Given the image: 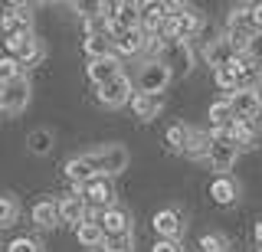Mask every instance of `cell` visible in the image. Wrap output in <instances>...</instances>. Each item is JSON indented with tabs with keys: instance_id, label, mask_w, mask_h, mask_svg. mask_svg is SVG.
Wrapping results in <instances>:
<instances>
[{
	"instance_id": "38",
	"label": "cell",
	"mask_w": 262,
	"mask_h": 252,
	"mask_svg": "<svg viewBox=\"0 0 262 252\" xmlns=\"http://www.w3.org/2000/svg\"><path fill=\"white\" fill-rule=\"evenodd\" d=\"M259 252H262V249H259Z\"/></svg>"
},
{
	"instance_id": "25",
	"label": "cell",
	"mask_w": 262,
	"mask_h": 252,
	"mask_svg": "<svg viewBox=\"0 0 262 252\" xmlns=\"http://www.w3.org/2000/svg\"><path fill=\"white\" fill-rule=\"evenodd\" d=\"M187 134H190V125H184V121H174V125H170L167 131H164V141H167V151H174V154H184Z\"/></svg>"
},
{
	"instance_id": "15",
	"label": "cell",
	"mask_w": 262,
	"mask_h": 252,
	"mask_svg": "<svg viewBox=\"0 0 262 252\" xmlns=\"http://www.w3.org/2000/svg\"><path fill=\"white\" fill-rule=\"evenodd\" d=\"M233 144L239 151H256L262 148V131L256 121H233Z\"/></svg>"
},
{
	"instance_id": "5",
	"label": "cell",
	"mask_w": 262,
	"mask_h": 252,
	"mask_svg": "<svg viewBox=\"0 0 262 252\" xmlns=\"http://www.w3.org/2000/svg\"><path fill=\"white\" fill-rule=\"evenodd\" d=\"M30 99H33V85H30V79L23 76V79H16V82L0 88V111H4V115H20L30 105Z\"/></svg>"
},
{
	"instance_id": "33",
	"label": "cell",
	"mask_w": 262,
	"mask_h": 252,
	"mask_svg": "<svg viewBox=\"0 0 262 252\" xmlns=\"http://www.w3.org/2000/svg\"><path fill=\"white\" fill-rule=\"evenodd\" d=\"M27 144H30L33 154H46L49 148H53V134H49V131H33L27 138Z\"/></svg>"
},
{
	"instance_id": "34",
	"label": "cell",
	"mask_w": 262,
	"mask_h": 252,
	"mask_svg": "<svg viewBox=\"0 0 262 252\" xmlns=\"http://www.w3.org/2000/svg\"><path fill=\"white\" fill-rule=\"evenodd\" d=\"M151 252H184V246H180L177 239H158L151 246Z\"/></svg>"
},
{
	"instance_id": "30",
	"label": "cell",
	"mask_w": 262,
	"mask_h": 252,
	"mask_svg": "<svg viewBox=\"0 0 262 252\" xmlns=\"http://www.w3.org/2000/svg\"><path fill=\"white\" fill-rule=\"evenodd\" d=\"M200 252H229V239L223 233H207L200 236Z\"/></svg>"
},
{
	"instance_id": "7",
	"label": "cell",
	"mask_w": 262,
	"mask_h": 252,
	"mask_svg": "<svg viewBox=\"0 0 262 252\" xmlns=\"http://www.w3.org/2000/svg\"><path fill=\"white\" fill-rule=\"evenodd\" d=\"M121 72H125V69H121V59L115 53L98 56V59H89L85 62V76H89V82H92L95 88L105 85V82H112V79H118Z\"/></svg>"
},
{
	"instance_id": "35",
	"label": "cell",
	"mask_w": 262,
	"mask_h": 252,
	"mask_svg": "<svg viewBox=\"0 0 262 252\" xmlns=\"http://www.w3.org/2000/svg\"><path fill=\"white\" fill-rule=\"evenodd\" d=\"M252 23L256 30H262V4H252Z\"/></svg>"
},
{
	"instance_id": "3",
	"label": "cell",
	"mask_w": 262,
	"mask_h": 252,
	"mask_svg": "<svg viewBox=\"0 0 262 252\" xmlns=\"http://www.w3.org/2000/svg\"><path fill=\"white\" fill-rule=\"evenodd\" d=\"M4 43H7V53H10L13 59L23 66V69H27V66H36V62L46 56V46H43V39H36V33L7 36Z\"/></svg>"
},
{
	"instance_id": "13",
	"label": "cell",
	"mask_w": 262,
	"mask_h": 252,
	"mask_svg": "<svg viewBox=\"0 0 262 252\" xmlns=\"http://www.w3.org/2000/svg\"><path fill=\"white\" fill-rule=\"evenodd\" d=\"M98 226H102L105 236H125V233H131V213L112 203L108 210H102V216H98Z\"/></svg>"
},
{
	"instance_id": "14",
	"label": "cell",
	"mask_w": 262,
	"mask_h": 252,
	"mask_svg": "<svg viewBox=\"0 0 262 252\" xmlns=\"http://www.w3.org/2000/svg\"><path fill=\"white\" fill-rule=\"evenodd\" d=\"M112 46H115V56H138L144 50V30L141 27H128V30H121L118 36L112 39Z\"/></svg>"
},
{
	"instance_id": "22",
	"label": "cell",
	"mask_w": 262,
	"mask_h": 252,
	"mask_svg": "<svg viewBox=\"0 0 262 252\" xmlns=\"http://www.w3.org/2000/svg\"><path fill=\"white\" fill-rule=\"evenodd\" d=\"M76 239H79L82 249H102L105 233H102V226H98V219H85L82 226H76Z\"/></svg>"
},
{
	"instance_id": "26",
	"label": "cell",
	"mask_w": 262,
	"mask_h": 252,
	"mask_svg": "<svg viewBox=\"0 0 262 252\" xmlns=\"http://www.w3.org/2000/svg\"><path fill=\"white\" fill-rule=\"evenodd\" d=\"M27 72H23V66L13 59V56H0V88L16 82V79H23Z\"/></svg>"
},
{
	"instance_id": "21",
	"label": "cell",
	"mask_w": 262,
	"mask_h": 252,
	"mask_svg": "<svg viewBox=\"0 0 262 252\" xmlns=\"http://www.w3.org/2000/svg\"><path fill=\"white\" fill-rule=\"evenodd\" d=\"M213 148V141H210V131H200V128H190V134H187V144H184V154L190 161H200V157H207Z\"/></svg>"
},
{
	"instance_id": "31",
	"label": "cell",
	"mask_w": 262,
	"mask_h": 252,
	"mask_svg": "<svg viewBox=\"0 0 262 252\" xmlns=\"http://www.w3.org/2000/svg\"><path fill=\"white\" fill-rule=\"evenodd\" d=\"M213 79H216V85L223 88L226 95H233L236 88H239V76H236V72H229V69H213ZM223 95V99H226Z\"/></svg>"
},
{
	"instance_id": "4",
	"label": "cell",
	"mask_w": 262,
	"mask_h": 252,
	"mask_svg": "<svg viewBox=\"0 0 262 252\" xmlns=\"http://www.w3.org/2000/svg\"><path fill=\"white\" fill-rule=\"evenodd\" d=\"M98 102L105 105V108H121V105L131 102V95H135V79L128 76V72H121L118 79H112V82L98 85Z\"/></svg>"
},
{
	"instance_id": "32",
	"label": "cell",
	"mask_w": 262,
	"mask_h": 252,
	"mask_svg": "<svg viewBox=\"0 0 262 252\" xmlns=\"http://www.w3.org/2000/svg\"><path fill=\"white\" fill-rule=\"evenodd\" d=\"M7 252H43V242L33 239V236H16L10 246H7Z\"/></svg>"
},
{
	"instance_id": "6",
	"label": "cell",
	"mask_w": 262,
	"mask_h": 252,
	"mask_svg": "<svg viewBox=\"0 0 262 252\" xmlns=\"http://www.w3.org/2000/svg\"><path fill=\"white\" fill-rule=\"evenodd\" d=\"M0 27H4L7 36L33 33V7H27V4H7L4 17H0Z\"/></svg>"
},
{
	"instance_id": "10",
	"label": "cell",
	"mask_w": 262,
	"mask_h": 252,
	"mask_svg": "<svg viewBox=\"0 0 262 252\" xmlns=\"http://www.w3.org/2000/svg\"><path fill=\"white\" fill-rule=\"evenodd\" d=\"M239 148H236L233 141H213V148L207 154V161H210V167L216 170V177H226L229 170H233V164L239 161Z\"/></svg>"
},
{
	"instance_id": "24",
	"label": "cell",
	"mask_w": 262,
	"mask_h": 252,
	"mask_svg": "<svg viewBox=\"0 0 262 252\" xmlns=\"http://www.w3.org/2000/svg\"><path fill=\"white\" fill-rule=\"evenodd\" d=\"M82 50H85L89 59H98V56H108V53H115V46H112L108 33H92V36H85V39H82Z\"/></svg>"
},
{
	"instance_id": "29",
	"label": "cell",
	"mask_w": 262,
	"mask_h": 252,
	"mask_svg": "<svg viewBox=\"0 0 262 252\" xmlns=\"http://www.w3.org/2000/svg\"><path fill=\"white\" fill-rule=\"evenodd\" d=\"M102 252H135V236H131V233H125V236H105Z\"/></svg>"
},
{
	"instance_id": "8",
	"label": "cell",
	"mask_w": 262,
	"mask_h": 252,
	"mask_svg": "<svg viewBox=\"0 0 262 252\" xmlns=\"http://www.w3.org/2000/svg\"><path fill=\"white\" fill-rule=\"evenodd\" d=\"M229 111H233V121H256V115L262 111V102L252 88H236L233 95H226Z\"/></svg>"
},
{
	"instance_id": "28",
	"label": "cell",
	"mask_w": 262,
	"mask_h": 252,
	"mask_svg": "<svg viewBox=\"0 0 262 252\" xmlns=\"http://www.w3.org/2000/svg\"><path fill=\"white\" fill-rule=\"evenodd\" d=\"M207 118H210V125H213V128H220V125H229V121H233V111H229V102H226V99L213 102L210 108H207Z\"/></svg>"
},
{
	"instance_id": "2",
	"label": "cell",
	"mask_w": 262,
	"mask_h": 252,
	"mask_svg": "<svg viewBox=\"0 0 262 252\" xmlns=\"http://www.w3.org/2000/svg\"><path fill=\"white\" fill-rule=\"evenodd\" d=\"M85 161L92 164V170L98 177H115L128 167V148L125 144H102V148L85 151Z\"/></svg>"
},
{
	"instance_id": "17",
	"label": "cell",
	"mask_w": 262,
	"mask_h": 252,
	"mask_svg": "<svg viewBox=\"0 0 262 252\" xmlns=\"http://www.w3.org/2000/svg\"><path fill=\"white\" fill-rule=\"evenodd\" d=\"M210 197H213V203H220V207H233V203L239 200V184H236L229 174L226 177H213Z\"/></svg>"
},
{
	"instance_id": "9",
	"label": "cell",
	"mask_w": 262,
	"mask_h": 252,
	"mask_svg": "<svg viewBox=\"0 0 262 252\" xmlns=\"http://www.w3.org/2000/svg\"><path fill=\"white\" fill-rule=\"evenodd\" d=\"M76 190L85 197V203H92V207H105V210H108L112 200H115V184H112V177H92L89 184L76 187Z\"/></svg>"
},
{
	"instance_id": "18",
	"label": "cell",
	"mask_w": 262,
	"mask_h": 252,
	"mask_svg": "<svg viewBox=\"0 0 262 252\" xmlns=\"http://www.w3.org/2000/svg\"><path fill=\"white\" fill-rule=\"evenodd\" d=\"M226 30L229 33H256V23H252V4H239L226 13Z\"/></svg>"
},
{
	"instance_id": "12",
	"label": "cell",
	"mask_w": 262,
	"mask_h": 252,
	"mask_svg": "<svg viewBox=\"0 0 262 252\" xmlns=\"http://www.w3.org/2000/svg\"><path fill=\"white\" fill-rule=\"evenodd\" d=\"M151 226L161 239H177L180 242V236H184V216H180L177 210H158L154 219H151Z\"/></svg>"
},
{
	"instance_id": "1",
	"label": "cell",
	"mask_w": 262,
	"mask_h": 252,
	"mask_svg": "<svg viewBox=\"0 0 262 252\" xmlns=\"http://www.w3.org/2000/svg\"><path fill=\"white\" fill-rule=\"evenodd\" d=\"M170 79H174V72L167 69V62L164 59H144L141 66H138V76H135V88L141 95H151V99H161V92H167Z\"/></svg>"
},
{
	"instance_id": "16",
	"label": "cell",
	"mask_w": 262,
	"mask_h": 252,
	"mask_svg": "<svg viewBox=\"0 0 262 252\" xmlns=\"http://www.w3.org/2000/svg\"><path fill=\"white\" fill-rule=\"evenodd\" d=\"M233 56H236V50L229 46V39H226V36L210 39V46L203 50V59H207L213 69H226L229 62H233Z\"/></svg>"
},
{
	"instance_id": "37",
	"label": "cell",
	"mask_w": 262,
	"mask_h": 252,
	"mask_svg": "<svg viewBox=\"0 0 262 252\" xmlns=\"http://www.w3.org/2000/svg\"><path fill=\"white\" fill-rule=\"evenodd\" d=\"M252 236H256V242H259V246H262V219H259V223H256V233H252Z\"/></svg>"
},
{
	"instance_id": "27",
	"label": "cell",
	"mask_w": 262,
	"mask_h": 252,
	"mask_svg": "<svg viewBox=\"0 0 262 252\" xmlns=\"http://www.w3.org/2000/svg\"><path fill=\"white\" fill-rule=\"evenodd\" d=\"M16 219H20V203H16V197L4 193V197H0V230L13 226Z\"/></svg>"
},
{
	"instance_id": "11",
	"label": "cell",
	"mask_w": 262,
	"mask_h": 252,
	"mask_svg": "<svg viewBox=\"0 0 262 252\" xmlns=\"http://www.w3.org/2000/svg\"><path fill=\"white\" fill-rule=\"evenodd\" d=\"M59 207V223H69V226H82L89 219V203L85 197H82L79 190H72V193H66V197L56 203Z\"/></svg>"
},
{
	"instance_id": "23",
	"label": "cell",
	"mask_w": 262,
	"mask_h": 252,
	"mask_svg": "<svg viewBox=\"0 0 262 252\" xmlns=\"http://www.w3.org/2000/svg\"><path fill=\"white\" fill-rule=\"evenodd\" d=\"M33 223L39 230H56L59 226V207H56V200H39L33 207Z\"/></svg>"
},
{
	"instance_id": "36",
	"label": "cell",
	"mask_w": 262,
	"mask_h": 252,
	"mask_svg": "<svg viewBox=\"0 0 262 252\" xmlns=\"http://www.w3.org/2000/svg\"><path fill=\"white\" fill-rule=\"evenodd\" d=\"M249 88H252V92H256V95H259V102H262V72H259V76H256V82H252Z\"/></svg>"
},
{
	"instance_id": "19",
	"label": "cell",
	"mask_w": 262,
	"mask_h": 252,
	"mask_svg": "<svg viewBox=\"0 0 262 252\" xmlns=\"http://www.w3.org/2000/svg\"><path fill=\"white\" fill-rule=\"evenodd\" d=\"M62 174L69 177V184H76V187H82V184L92 180V177H98L95 170H92V164L85 161V154H79V157H69V161H66Z\"/></svg>"
},
{
	"instance_id": "20",
	"label": "cell",
	"mask_w": 262,
	"mask_h": 252,
	"mask_svg": "<svg viewBox=\"0 0 262 252\" xmlns=\"http://www.w3.org/2000/svg\"><path fill=\"white\" fill-rule=\"evenodd\" d=\"M131 111H135V118L138 121H154V118H158L161 115V108H164V105H161V99H151V95H141V92H135V95H131Z\"/></svg>"
}]
</instances>
